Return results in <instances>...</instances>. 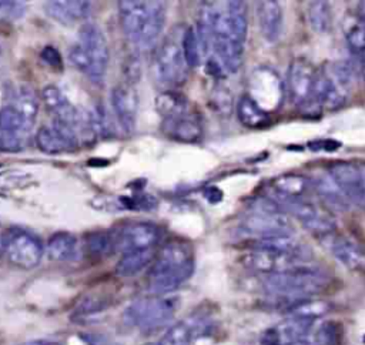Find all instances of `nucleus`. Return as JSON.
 Here are the masks:
<instances>
[{"label":"nucleus","mask_w":365,"mask_h":345,"mask_svg":"<svg viewBox=\"0 0 365 345\" xmlns=\"http://www.w3.org/2000/svg\"><path fill=\"white\" fill-rule=\"evenodd\" d=\"M311 254L308 248L295 252H279L265 249H251L244 257V265L258 274L272 275L289 271L292 268L309 264Z\"/></svg>","instance_id":"nucleus-8"},{"label":"nucleus","mask_w":365,"mask_h":345,"mask_svg":"<svg viewBox=\"0 0 365 345\" xmlns=\"http://www.w3.org/2000/svg\"><path fill=\"white\" fill-rule=\"evenodd\" d=\"M181 44H182V51H184L185 61H187L188 67L198 66L202 58V54H201V47H200L198 37H197V31L194 27L188 26V27L182 29Z\"/></svg>","instance_id":"nucleus-34"},{"label":"nucleus","mask_w":365,"mask_h":345,"mask_svg":"<svg viewBox=\"0 0 365 345\" xmlns=\"http://www.w3.org/2000/svg\"><path fill=\"white\" fill-rule=\"evenodd\" d=\"M348 88L339 84L331 73H318L314 103L317 107L336 110L341 108L346 101Z\"/></svg>","instance_id":"nucleus-20"},{"label":"nucleus","mask_w":365,"mask_h":345,"mask_svg":"<svg viewBox=\"0 0 365 345\" xmlns=\"http://www.w3.org/2000/svg\"><path fill=\"white\" fill-rule=\"evenodd\" d=\"M329 284V275L319 267L309 264L292 268L285 272L265 275L264 288L265 291L277 298L282 305L287 302L285 309L292 304L304 298L324 291Z\"/></svg>","instance_id":"nucleus-3"},{"label":"nucleus","mask_w":365,"mask_h":345,"mask_svg":"<svg viewBox=\"0 0 365 345\" xmlns=\"http://www.w3.org/2000/svg\"><path fill=\"white\" fill-rule=\"evenodd\" d=\"M312 324L314 321L287 316L262 331L259 345H294L309 334Z\"/></svg>","instance_id":"nucleus-15"},{"label":"nucleus","mask_w":365,"mask_h":345,"mask_svg":"<svg viewBox=\"0 0 365 345\" xmlns=\"http://www.w3.org/2000/svg\"><path fill=\"white\" fill-rule=\"evenodd\" d=\"M308 20L312 30L325 33L332 24V11L328 1H311L308 6Z\"/></svg>","instance_id":"nucleus-33"},{"label":"nucleus","mask_w":365,"mask_h":345,"mask_svg":"<svg viewBox=\"0 0 365 345\" xmlns=\"http://www.w3.org/2000/svg\"><path fill=\"white\" fill-rule=\"evenodd\" d=\"M328 175L349 202L365 204V161L334 163Z\"/></svg>","instance_id":"nucleus-12"},{"label":"nucleus","mask_w":365,"mask_h":345,"mask_svg":"<svg viewBox=\"0 0 365 345\" xmlns=\"http://www.w3.org/2000/svg\"><path fill=\"white\" fill-rule=\"evenodd\" d=\"M237 117L248 128H262L269 124L268 111H265L250 94L240 97L237 103Z\"/></svg>","instance_id":"nucleus-26"},{"label":"nucleus","mask_w":365,"mask_h":345,"mask_svg":"<svg viewBox=\"0 0 365 345\" xmlns=\"http://www.w3.org/2000/svg\"><path fill=\"white\" fill-rule=\"evenodd\" d=\"M240 231L245 235L267 238L274 235L292 234L294 227L287 212L271 198L257 200L240 222Z\"/></svg>","instance_id":"nucleus-6"},{"label":"nucleus","mask_w":365,"mask_h":345,"mask_svg":"<svg viewBox=\"0 0 365 345\" xmlns=\"http://www.w3.org/2000/svg\"><path fill=\"white\" fill-rule=\"evenodd\" d=\"M204 195H205L207 200L211 201V202H218V201L222 198V192H221L217 187H208V188L204 191Z\"/></svg>","instance_id":"nucleus-41"},{"label":"nucleus","mask_w":365,"mask_h":345,"mask_svg":"<svg viewBox=\"0 0 365 345\" xmlns=\"http://www.w3.org/2000/svg\"><path fill=\"white\" fill-rule=\"evenodd\" d=\"M317 345H341L342 342V328L335 321L324 322L317 334L312 335Z\"/></svg>","instance_id":"nucleus-37"},{"label":"nucleus","mask_w":365,"mask_h":345,"mask_svg":"<svg viewBox=\"0 0 365 345\" xmlns=\"http://www.w3.org/2000/svg\"><path fill=\"white\" fill-rule=\"evenodd\" d=\"M48 345H58V344H50V342H48Z\"/></svg>","instance_id":"nucleus-45"},{"label":"nucleus","mask_w":365,"mask_h":345,"mask_svg":"<svg viewBox=\"0 0 365 345\" xmlns=\"http://www.w3.org/2000/svg\"><path fill=\"white\" fill-rule=\"evenodd\" d=\"M40 98L46 108L54 115V120L64 121L68 124L77 123L84 111L78 110L67 97L66 94L54 84H47L40 94Z\"/></svg>","instance_id":"nucleus-18"},{"label":"nucleus","mask_w":365,"mask_h":345,"mask_svg":"<svg viewBox=\"0 0 365 345\" xmlns=\"http://www.w3.org/2000/svg\"><path fill=\"white\" fill-rule=\"evenodd\" d=\"M312 190V181L301 174H282L271 181V200L277 204L284 201L304 200Z\"/></svg>","instance_id":"nucleus-19"},{"label":"nucleus","mask_w":365,"mask_h":345,"mask_svg":"<svg viewBox=\"0 0 365 345\" xmlns=\"http://www.w3.org/2000/svg\"><path fill=\"white\" fill-rule=\"evenodd\" d=\"M90 121L97 137L110 138L115 134L114 120L104 105H96L94 111L90 113Z\"/></svg>","instance_id":"nucleus-35"},{"label":"nucleus","mask_w":365,"mask_h":345,"mask_svg":"<svg viewBox=\"0 0 365 345\" xmlns=\"http://www.w3.org/2000/svg\"><path fill=\"white\" fill-rule=\"evenodd\" d=\"M47 255L57 262L76 261L80 255L78 240L76 235L67 231L54 232L47 242Z\"/></svg>","instance_id":"nucleus-24"},{"label":"nucleus","mask_w":365,"mask_h":345,"mask_svg":"<svg viewBox=\"0 0 365 345\" xmlns=\"http://www.w3.org/2000/svg\"><path fill=\"white\" fill-rule=\"evenodd\" d=\"M194 252L188 242L171 240L158 251L148 271V291L163 297L177 289L194 272Z\"/></svg>","instance_id":"nucleus-2"},{"label":"nucleus","mask_w":365,"mask_h":345,"mask_svg":"<svg viewBox=\"0 0 365 345\" xmlns=\"http://www.w3.org/2000/svg\"><path fill=\"white\" fill-rule=\"evenodd\" d=\"M34 123L36 121L26 117L11 104H6L0 108V131L9 133L27 143L30 140Z\"/></svg>","instance_id":"nucleus-25"},{"label":"nucleus","mask_w":365,"mask_h":345,"mask_svg":"<svg viewBox=\"0 0 365 345\" xmlns=\"http://www.w3.org/2000/svg\"><path fill=\"white\" fill-rule=\"evenodd\" d=\"M87 341H88V345H117L115 342H113L104 336H100V335L87 336Z\"/></svg>","instance_id":"nucleus-42"},{"label":"nucleus","mask_w":365,"mask_h":345,"mask_svg":"<svg viewBox=\"0 0 365 345\" xmlns=\"http://www.w3.org/2000/svg\"><path fill=\"white\" fill-rule=\"evenodd\" d=\"M40 57L41 60L50 66L51 68H61L63 67V60H61V56L58 53L57 48L51 47V46H46L41 53H40Z\"/></svg>","instance_id":"nucleus-40"},{"label":"nucleus","mask_w":365,"mask_h":345,"mask_svg":"<svg viewBox=\"0 0 365 345\" xmlns=\"http://www.w3.org/2000/svg\"><path fill=\"white\" fill-rule=\"evenodd\" d=\"M329 249L332 255L348 269H352V271L365 269V251L352 238L345 235H334L331 238Z\"/></svg>","instance_id":"nucleus-23"},{"label":"nucleus","mask_w":365,"mask_h":345,"mask_svg":"<svg viewBox=\"0 0 365 345\" xmlns=\"http://www.w3.org/2000/svg\"><path fill=\"white\" fill-rule=\"evenodd\" d=\"M106 308V304L100 299V298H96V297H88V298H84L80 305L77 307L76 309V315L77 316H86V315H93V314H97L100 311H103Z\"/></svg>","instance_id":"nucleus-39"},{"label":"nucleus","mask_w":365,"mask_h":345,"mask_svg":"<svg viewBox=\"0 0 365 345\" xmlns=\"http://www.w3.org/2000/svg\"><path fill=\"white\" fill-rule=\"evenodd\" d=\"M90 4V1L83 0H54L44 3V11L50 19L70 26L88 16Z\"/></svg>","instance_id":"nucleus-22"},{"label":"nucleus","mask_w":365,"mask_h":345,"mask_svg":"<svg viewBox=\"0 0 365 345\" xmlns=\"http://www.w3.org/2000/svg\"><path fill=\"white\" fill-rule=\"evenodd\" d=\"M175 304L165 297H148L131 302L123 312V321L140 331H154L165 326L174 316Z\"/></svg>","instance_id":"nucleus-7"},{"label":"nucleus","mask_w":365,"mask_h":345,"mask_svg":"<svg viewBox=\"0 0 365 345\" xmlns=\"http://www.w3.org/2000/svg\"><path fill=\"white\" fill-rule=\"evenodd\" d=\"M167 6L164 1L121 0L118 1V19L127 40L138 47H153L163 33Z\"/></svg>","instance_id":"nucleus-1"},{"label":"nucleus","mask_w":365,"mask_h":345,"mask_svg":"<svg viewBox=\"0 0 365 345\" xmlns=\"http://www.w3.org/2000/svg\"><path fill=\"white\" fill-rule=\"evenodd\" d=\"M161 130L168 138L181 143H197L202 137L201 118L192 107L187 111L163 118Z\"/></svg>","instance_id":"nucleus-16"},{"label":"nucleus","mask_w":365,"mask_h":345,"mask_svg":"<svg viewBox=\"0 0 365 345\" xmlns=\"http://www.w3.org/2000/svg\"><path fill=\"white\" fill-rule=\"evenodd\" d=\"M312 190L321 197V200L331 208L338 211H346L349 208V201L345 195L339 191L335 182L331 180L329 175H319L311 180Z\"/></svg>","instance_id":"nucleus-27"},{"label":"nucleus","mask_w":365,"mask_h":345,"mask_svg":"<svg viewBox=\"0 0 365 345\" xmlns=\"http://www.w3.org/2000/svg\"><path fill=\"white\" fill-rule=\"evenodd\" d=\"M281 210L287 214L295 217L308 231L315 235H331L335 228V220L327 211L318 208L309 200H294V201H284L278 204Z\"/></svg>","instance_id":"nucleus-14"},{"label":"nucleus","mask_w":365,"mask_h":345,"mask_svg":"<svg viewBox=\"0 0 365 345\" xmlns=\"http://www.w3.org/2000/svg\"><path fill=\"white\" fill-rule=\"evenodd\" d=\"M87 248L93 255H107L115 251L114 235L111 231H98L87 235Z\"/></svg>","instance_id":"nucleus-36"},{"label":"nucleus","mask_w":365,"mask_h":345,"mask_svg":"<svg viewBox=\"0 0 365 345\" xmlns=\"http://www.w3.org/2000/svg\"><path fill=\"white\" fill-rule=\"evenodd\" d=\"M4 254L14 267L31 269L41 261L43 245L36 234L23 228H11L4 238Z\"/></svg>","instance_id":"nucleus-10"},{"label":"nucleus","mask_w":365,"mask_h":345,"mask_svg":"<svg viewBox=\"0 0 365 345\" xmlns=\"http://www.w3.org/2000/svg\"><path fill=\"white\" fill-rule=\"evenodd\" d=\"M345 41L354 57H365V23L358 17L345 24Z\"/></svg>","instance_id":"nucleus-31"},{"label":"nucleus","mask_w":365,"mask_h":345,"mask_svg":"<svg viewBox=\"0 0 365 345\" xmlns=\"http://www.w3.org/2000/svg\"><path fill=\"white\" fill-rule=\"evenodd\" d=\"M110 104L113 108V115L117 120L118 125L127 134L134 131L135 127V114L138 105V97L133 86L118 84L111 90Z\"/></svg>","instance_id":"nucleus-17"},{"label":"nucleus","mask_w":365,"mask_h":345,"mask_svg":"<svg viewBox=\"0 0 365 345\" xmlns=\"http://www.w3.org/2000/svg\"><path fill=\"white\" fill-rule=\"evenodd\" d=\"M154 258H155L154 249L121 254V258L115 264V274L123 278L134 277L138 272H141L145 267L153 264Z\"/></svg>","instance_id":"nucleus-28"},{"label":"nucleus","mask_w":365,"mask_h":345,"mask_svg":"<svg viewBox=\"0 0 365 345\" xmlns=\"http://www.w3.org/2000/svg\"><path fill=\"white\" fill-rule=\"evenodd\" d=\"M68 60L91 81L101 83L104 80L110 51L106 36L97 24L87 21L80 27L77 40L70 47Z\"/></svg>","instance_id":"nucleus-4"},{"label":"nucleus","mask_w":365,"mask_h":345,"mask_svg":"<svg viewBox=\"0 0 365 345\" xmlns=\"http://www.w3.org/2000/svg\"><path fill=\"white\" fill-rule=\"evenodd\" d=\"M318 71L305 58H295L289 63L287 71V96L292 105L305 108L315 105L314 91Z\"/></svg>","instance_id":"nucleus-9"},{"label":"nucleus","mask_w":365,"mask_h":345,"mask_svg":"<svg viewBox=\"0 0 365 345\" xmlns=\"http://www.w3.org/2000/svg\"><path fill=\"white\" fill-rule=\"evenodd\" d=\"M14 105L19 111H21L26 117L36 121L37 113H38V98L34 93V90L29 86H20L16 93L11 97V101L9 103Z\"/></svg>","instance_id":"nucleus-32"},{"label":"nucleus","mask_w":365,"mask_h":345,"mask_svg":"<svg viewBox=\"0 0 365 345\" xmlns=\"http://www.w3.org/2000/svg\"><path fill=\"white\" fill-rule=\"evenodd\" d=\"M26 1H0V19L17 20L26 14Z\"/></svg>","instance_id":"nucleus-38"},{"label":"nucleus","mask_w":365,"mask_h":345,"mask_svg":"<svg viewBox=\"0 0 365 345\" xmlns=\"http://www.w3.org/2000/svg\"><path fill=\"white\" fill-rule=\"evenodd\" d=\"M331 309V304L324 299H314V298H304L298 302L292 304L288 309H285L287 316L315 321L325 314H328Z\"/></svg>","instance_id":"nucleus-29"},{"label":"nucleus","mask_w":365,"mask_h":345,"mask_svg":"<svg viewBox=\"0 0 365 345\" xmlns=\"http://www.w3.org/2000/svg\"><path fill=\"white\" fill-rule=\"evenodd\" d=\"M155 108H157V113L163 118H165L182 111H187L191 108V105L188 98L184 94L175 90H165L164 93L157 96Z\"/></svg>","instance_id":"nucleus-30"},{"label":"nucleus","mask_w":365,"mask_h":345,"mask_svg":"<svg viewBox=\"0 0 365 345\" xmlns=\"http://www.w3.org/2000/svg\"><path fill=\"white\" fill-rule=\"evenodd\" d=\"M4 238H6V235H3V232L0 230V254L4 252Z\"/></svg>","instance_id":"nucleus-44"},{"label":"nucleus","mask_w":365,"mask_h":345,"mask_svg":"<svg viewBox=\"0 0 365 345\" xmlns=\"http://www.w3.org/2000/svg\"><path fill=\"white\" fill-rule=\"evenodd\" d=\"M356 17L365 23V1H359L356 7Z\"/></svg>","instance_id":"nucleus-43"},{"label":"nucleus","mask_w":365,"mask_h":345,"mask_svg":"<svg viewBox=\"0 0 365 345\" xmlns=\"http://www.w3.org/2000/svg\"><path fill=\"white\" fill-rule=\"evenodd\" d=\"M114 235L115 251L121 254L154 249L160 242L161 228L150 221H134L121 225Z\"/></svg>","instance_id":"nucleus-11"},{"label":"nucleus","mask_w":365,"mask_h":345,"mask_svg":"<svg viewBox=\"0 0 365 345\" xmlns=\"http://www.w3.org/2000/svg\"><path fill=\"white\" fill-rule=\"evenodd\" d=\"M181 30H173L157 46L153 57L154 80L165 87L174 90L182 86L188 77V64L181 44Z\"/></svg>","instance_id":"nucleus-5"},{"label":"nucleus","mask_w":365,"mask_h":345,"mask_svg":"<svg viewBox=\"0 0 365 345\" xmlns=\"http://www.w3.org/2000/svg\"><path fill=\"white\" fill-rule=\"evenodd\" d=\"M36 144L46 154H61L78 148L81 141L76 127L53 118L36 133Z\"/></svg>","instance_id":"nucleus-13"},{"label":"nucleus","mask_w":365,"mask_h":345,"mask_svg":"<svg viewBox=\"0 0 365 345\" xmlns=\"http://www.w3.org/2000/svg\"><path fill=\"white\" fill-rule=\"evenodd\" d=\"M259 31L269 43H277L284 30V11L278 1L265 0L257 3Z\"/></svg>","instance_id":"nucleus-21"}]
</instances>
